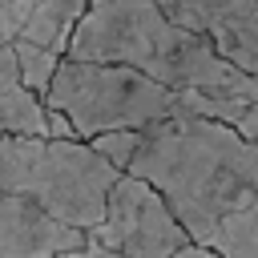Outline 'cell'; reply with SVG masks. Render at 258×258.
Instances as JSON below:
<instances>
[{
  "label": "cell",
  "mask_w": 258,
  "mask_h": 258,
  "mask_svg": "<svg viewBox=\"0 0 258 258\" xmlns=\"http://www.w3.org/2000/svg\"><path fill=\"white\" fill-rule=\"evenodd\" d=\"M64 56L129 64L177 93L222 89L258 101V77L238 69L210 32H194L169 20L157 0H93L81 24L73 28Z\"/></svg>",
  "instance_id": "obj_1"
},
{
  "label": "cell",
  "mask_w": 258,
  "mask_h": 258,
  "mask_svg": "<svg viewBox=\"0 0 258 258\" xmlns=\"http://www.w3.org/2000/svg\"><path fill=\"white\" fill-rule=\"evenodd\" d=\"M117 177L121 169L109 165L89 141L0 137V194L40 206L64 226H97Z\"/></svg>",
  "instance_id": "obj_2"
},
{
  "label": "cell",
  "mask_w": 258,
  "mask_h": 258,
  "mask_svg": "<svg viewBox=\"0 0 258 258\" xmlns=\"http://www.w3.org/2000/svg\"><path fill=\"white\" fill-rule=\"evenodd\" d=\"M44 105L64 113L81 141L113 129H149L185 113L181 93L129 64H97L64 56L48 81Z\"/></svg>",
  "instance_id": "obj_3"
},
{
  "label": "cell",
  "mask_w": 258,
  "mask_h": 258,
  "mask_svg": "<svg viewBox=\"0 0 258 258\" xmlns=\"http://www.w3.org/2000/svg\"><path fill=\"white\" fill-rule=\"evenodd\" d=\"M85 238L117 250L121 258H173L181 246L194 242L161 189H153L137 173H121L113 181L105 214L97 226L85 230Z\"/></svg>",
  "instance_id": "obj_4"
},
{
  "label": "cell",
  "mask_w": 258,
  "mask_h": 258,
  "mask_svg": "<svg viewBox=\"0 0 258 258\" xmlns=\"http://www.w3.org/2000/svg\"><path fill=\"white\" fill-rule=\"evenodd\" d=\"M85 246V230L56 222L40 206L0 194V258H60Z\"/></svg>",
  "instance_id": "obj_5"
},
{
  "label": "cell",
  "mask_w": 258,
  "mask_h": 258,
  "mask_svg": "<svg viewBox=\"0 0 258 258\" xmlns=\"http://www.w3.org/2000/svg\"><path fill=\"white\" fill-rule=\"evenodd\" d=\"M48 105L20 81L12 44H0V137H48Z\"/></svg>",
  "instance_id": "obj_6"
},
{
  "label": "cell",
  "mask_w": 258,
  "mask_h": 258,
  "mask_svg": "<svg viewBox=\"0 0 258 258\" xmlns=\"http://www.w3.org/2000/svg\"><path fill=\"white\" fill-rule=\"evenodd\" d=\"M89 4H93V0H28V16H24L16 40L64 56L69 36H73V28L81 24V16L89 12Z\"/></svg>",
  "instance_id": "obj_7"
},
{
  "label": "cell",
  "mask_w": 258,
  "mask_h": 258,
  "mask_svg": "<svg viewBox=\"0 0 258 258\" xmlns=\"http://www.w3.org/2000/svg\"><path fill=\"white\" fill-rule=\"evenodd\" d=\"M169 20H177L181 28H194V32H210L214 40L222 32H230L234 24H242L258 0H157Z\"/></svg>",
  "instance_id": "obj_8"
},
{
  "label": "cell",
  "mask_w": 258,
  "mask_h": 258,
  "mask_svg": "<svg viewBox=\"0 0 258 258\" xmlns=\"http://www.w3.org/2000/svg\"><path fill=\"white\" fill-rule=\"evenodd\" d=\"M206 246L218 250L222 258H258V202L250 210L226 218Z\"/></svg>",
  "instance_id": "obj_9"
},
{
  "label": "cell",
  "mask_w": 258,
  "mask_h": 258,
  "mask_svg": "<svg viewBox=\"0 0 258 258\" xmlns=\"http://www.w3.org/2000/svg\"><path fill=\"white\" fill-rule=\"evenodd\" d=\"M12 44V52H16V64H20V81L36 93V97H44L48 93V81H52V73H56V64L64 60L60 52H48V48H36V44H24V40H8Z\"/></svg>",
  "instance_id": "obj_10"
},
{
  "label": "cell",
  "mask_w": 258,
  "mask_h": 258,
  "mask_svg": "<svg viewBox=\"0 0 258 258\" xmlns=\"http://www.w3.org/2000/svg\"><path fill=\"white\" fill-rule=\"evenodd\" d=\"M218 48H222L238 69H246L250 77H258V8H254L242 24H234L230 32H222V36H218Z\"/></svg>",
  "instance_id": "obj_11"
},
{
  "label": "cell",
  "mask_w": 258,
  "mask_h": 258,
  "mask_svg": "<svg viewBox=\"0 0 258 258\" xmlns=\"http://www.w3.org/2000/svg\"><path fill=\"white\" fill-rule=\"evenodd\" d=\"M89 145L109 161V165H117L121 173L129 169V161H133V153H137V145H141V129H113V133H97V137H89Z\"/></svg>",
  "instance_id": "obj_12"
},
{
  "label": "cell",
  "mask_w": 258,
  "mask_h": 258,
  "mask_svg": "<svg viewBox=\"0 0 258 258\" xmlns=\"http://www.w3.org/2000/svg\"><path fill=\"white\" fill-rule=\"evenodd\" d=\"M24 16H28V0H0V44L16 40Z\"/></svg>",
  "instance_id": "obj_13"
},
{
  "label": "cell",
  "mask_w": 258,
  "mask_h": 258,
  "mask_svg": "<svg viewBox=\"0 0 258 258\" xmlns=\"http://www.w3.org/2000/svg\"><path fill=\"white\" fill-rule=\"evenodd\" d=\"M230 129H238L246 141H254L258 145V101H246L238 113H234V121H230Z\"/></svg>",
  "instance_id": "obj_14"
},
{
  "label": "cell",
  "mask_w": 258,
  "mask_h": 258,
  "mask_svg": "<svg viewBox=\"0 0 258 258\" xmlns=\"http://www.w3.org/2000/svg\"><path fill=\"white\" fill-rule=\"evenodd\" d=\"M60 258H121V254H117V250H109V246H101V242H89V238H85V246H77V250L60 254Z\"/></svg>",
  "instance_id": "obj_15"
},
{
  "label": "cell",
  "mask_w": 258,
  "mask_h": 258,
  "mask_svg": "<svg viewBox=\"0 0 258 258\" xmlns=\"http://www.w3.org/2000/svg\"><path fill=\"white\" fill-rule=\"evenodd\" d=\"M173 258H222L218 250H210V246H202V242H189V246H181Z\"/></svg>",
  "instance_id": "obj_16"
}]
</instances>
